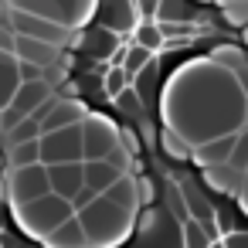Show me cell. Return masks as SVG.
<instances>
[{
    "instance_id": "cell-1",
    "label": "cell",
    "mask_w": 248,
    "mask_h": 248,
    "mask_svg": "<svg viewBox=\"0 0 248 248\" xmlns=\"http://www.w3.org/2000/svg\"><path fill=\"white\" fill-rule=\"evenodd\" d=\"M167 109L170 126L197 146L211 136L238 133L248 109V95L231 68L217 62H201L177 75L173 89L167 92Z\"/></svg>"
},
{
    "instance_id": "cell-2",
    "label": "cell",
    "mask_w": 248,
    "mask_h": 248,
    "mask_svg": "<svg viewBox=\"0 0 248 248\" xmlns=\"http://www.w3.org/2000/svg\"><path fill=\"white\" fill-rule=\"evenodd\" d=\"M75 214H78L92 248H116L133 234V211L112 204L106 194H99L89 207H82Z\"/></svg>"
},
{
    "instance_id": "cell-3",
    "label": "cell",
    "mask_w": 248,
    "mask_h": 248,
    "mask_svg": "<svg viewBox=\"0 0 248 248\" xmlns=\"http://www.w3.org/2000/svg\"><path fill=\"white\" fill-rule=\"evenodd\" d=\"M72 214H75L72 201L62 197V194H55V190L34 197V201H28V204H14V217H17V224H21L31 238H41V241H45L62 221H68Z\"/></svg>"
},
{
    "instance_id": "cell-4",
    "label": "cell",
    "mask_w": 248,
    "mask_h": 248,
    "mask_svg": "<svg viewBox=\"0 0 248 248\" xmlns=\"http://www.w3.org/2000/svg\"><path fill=\"white\" fill-rule=\"evenodd\" d=\"M136 248H184V228L153 204L143 211L140 228H136Z\"/></svg>"
},
{
    "instance_id": "cell-5",
    "label": "cell",
    "mask_w": 248,
    "mask_h": 248,
    "mask_svg": "<svg viewBox=\"0 0 248 248\" xmlns=\"http://www.w3.org/2000/svg\"><path fill=\"white\" fill-rule=\"evenodd\" d=\"M72 160H85L82 123L41 133V163H72Z\"/></svg>"
},
{
    "instance_id": "cell-6",
    "label": "cell",
    "mask_w": 248,
    "mask_h": 248,
    "mask_svg": "<svg viewBox=\"0 0 248 248\" xmlns=\"http://www.w3.org/2000/svg\"><path fill=\"white\" fill-rule=\"evenodd\" d=\"M48 99H51V82L48 78H21L14 99L4 106V129H11L24 116H34Z\"/></svg>"
},
{
    "instance_id": "cell-7",
    "label": "cell",
    "mask_w": 248,
    "mask_h": 248,
    "mask_svg": "<svg viewBox=\"0 0 248 248\" xmlns=\"http://www.w3.org/2000/svg\"><path fill=\"white\" fill-rule=\"evenodd\" d=\"M11 7H21V11H31L41 17H55L65 28H75L92 14L95 0H11Z\"/></svg>"
},
{
    "instance_id": "cell-8",
    "label": "cell",
    "mask_w": 248,
    "mask_h": 248,
    "mask_svg": "<svg viewBox=\"0 0 248 248\" xmlns=\"http://www.w3.org/2000/svg\"><path fill=\"white\" fill-rule=\"evenodd\" d=\"M11 24L17 34H28V38H41V41H51L58 48H65L72 41V28H65L62 21L55 17H41V14H31V11H21V7H11Z\"/></svg>"
},
{
    "instance_id": "cell-9",
    "label": "cell",
    "mask_w": 248,
    "mask_h": 248,
    "mask_svg": "<svg viewBox=\"0 0 248 248\" xmlns=\"http://www.w3.org/2000/svg\"><path fill=\"white\" fill-rule=\"evenodd\" d=\"M82 140H85V160H102L123 146V129H116L102 116H85L82 119Z\"/></svg>"
},
{
    "instance_id": "cell-10",
    "label": "cell",
    "mask_w": 248,
    "mask_h": 248,
    "mask_svg": "<svg viewBox=\"0 0 248 248\" xmlns=\"http://www.w3.org/2000/svg\"><path fill=\"white\" fill-rule=\"evenodd\" d=\"M11 204H28L41 194L51 190V177H48V163H28V167H11Z\"/></svg>"
},
{
    "instance_id": "cell-11",
    "label": "cell",
    "mask_w": 248,
    "mask_h": 248,
    "mask_svg": "<svg viewBox=\"0 0 248 248\" xmlns=\"http://www.w3.org/2000/svg\"><path fill=\"white\" fill-rule=\"evenodd\" d=\"M48 177H51V190L72 201V197L85 187V160H72V163H48Z\"/></svg>"
},
{
    "instance_id": "cell-12",
    "label": "cell",
    "mask_w": 248,
    "mask_h": 248,
    "mask_svg": "<svg viewBox=\"0 0 248 248\" xmlns=\"http://www.w3.org/2000/svg\"><path fill=\"white\" fill-rule=\"evenodd\" d=\"M234 140H238V133L211 136V140H204V143L194 146L190 160H194L201 170H204V167H214V163H228V160H231V150H234Z\"/></svg>"
},
{
    "instance_id": "cell-13",
    "label": "cell",
    "mask_w": 248,
    "mask_h": 248,
    "mask_svg": "<svg viewBox=\"0 0 248 248\" xmlns=\"http://www.w3.org/2000/svg\"><path fill=\"white\" fill-rule=\"evenodd\" d=\"M82 119H85L82 102H75V99H51L48 102V112L41 116V133H51V129H62V126H72V123H82Z\"/></svg>"
},
{
    "instance_id": "cell-14",
    "label": "cell",
    "mask_w": 248,
    "mask_h": 248,
    "mask_svg": "<svg viewBox=\"0 0 248 248\" xmlns=\"http://www.w3.org/2000/svg\"><path fill=\"white\" fill-rule=\"evenodd\" d=\"M58 51H62L58 45L41 41V38H28V34H17V48H14V55L21 62H31V65H41V68H51L58 62Z\"/></svg>"
},
{
    "instance_id": "cell-15",
    "label": "cell",
    "mask_w": 248,
    "mask_h": 248,
    "mask_svg": "<svg viewBox=\"0 0 248 248\" xmlns=\"http://www.w3.org/2000/svg\"><path fill=\"white\" fill-rule=\"evenodd\" d=\"M201 173H204V184H207V187H217L221 194H241V187H245V177H248V170H238L231 160H228V163L204 167Z\"/></svg>"
},
{
    "instance_id": "cell-16",
    "label": "cell",
    "mask_w": 248,
    "mask_h": 248,
    "mask_svg": "<svg viewBox=\"0 0 248 248\" xmlns=\"http://www.w3.org/2000/svg\"><path fill=\"white\" fill-rule=\"evenodd\" d=\"M123 173H126V167H123V163H116L112 156H102V160H85V184H89V187H95L99 194H102L106 187H112Z\"/></svg>"
},
{
    "instance_id": "cell-17",
    "label": "cell",
    "mask_w": 248,
    "mask_h": 248,
    "mask_svg": "<svg viewBox=\"0 0 248 248\" xmlns=\"http://www.w3.org/2000/svg\"><path fill=\"white\" fill-rule=\"evenodd\" d=\"M45 245H48V248H92V245H89V234H85V228H82V221H78V214H72L68 221H62V224L45 238Z\"/></svg>"
},
{
    "instance_id": "cell-18",
    "label": "cell",
    "mask_w": 248,
    "mask_h": 248,
    "mask_svg": "<svg viewBox=\"0 0 248 248\" xmlns=\"http://www.w3.org/2000/svg\"><path fill=\"white\" fill-rule=\"evenodd\" d=\"M136 0H106L102 4V24H109L112 31H136Z\"/></svg>"
},
{
    "instance_id": "cell-19",
    "label": "cell",
    "mask_w": 248,
    "mask_h": 248,
    "mask_svg": "<svg viewBox=\"0 0 248 248\" xmlns=\"http://www.w3.org/2000/svg\"><path fill=\"white\" fill-rule=\"evenodd\" d=\"M75 45L92 58H112L116 55V31L109 24L106 28H89L82 38H75Z\"/></svg>"
},
{
    "instance_id": "cell-20",
    "label": "cell",
    "mask_w": 248,
    "mask_h": 248,
    "mask_svg": "<svg viewBox=\"0 0 248 248\" xmlns=\"http://www.w3.org/2000/svg\"><path fill=\"white\" fill-rule=\"evenodd\" d=\"M21 85V68H17V55L14 51H0V109H4L14 92Z\"/></svg>"
},
{
    "instance_id": "cell-21",
    "label": "cell",
    "mask_w": 248,
    "mask_h": 248,
    "mask_svg": "<svg viewBox=\"0 0 248 248\" xmlns=\"http://www.w3.org/2000/svg\"><path fill=\"white\" fill-rule=\"evenodd\" d=\"M112 204H119V207H126V211H136L140 207V187H136V180L129 177V173H123L112 187H106L102 190Z\"/></svg>"
},
{
    "instance_id": "cell-22",
    "label": "cell",
    "mask_w": 248,
    "mask_h": 248,
    "mask_svg": "<svg viewBox=\"0 0 248 248\" xmlns=\"http://www.w3.org/2000/svg\"><path fill=\"white\" fill-rule=\"evenodd\" d=\"M160 143H163V153H167L170 160H177V163L190 160V153H194V143H190L184 133H177L173 126H167V129L160 133Z\"/></svg>"
},
{
    "instance_id": "cell-23",
    "label": "cell",
    "mask_w": 248,
    "mask_h": 248,
    "mask_svg": "<svg viewBox=\"0 0 248 248\" xmlns=\"http://www.w3.org/2000/svg\"><path fill=\"white\" fill-rule=\"evenodd\" d=\"M11 167H28V163H41V136L38 140H24V143H14L11 153H7Z\"/></svg>"
},
{
    "instance_id": "cell-24",
    "label": "cell",
    "mask_w": 248,
    "mask_h": 248,
    "mask_svg": "<svg viewBox=\"0 0 248 248\" xmlns=\"http://www.w3.org/2000/svg\"><path fill=\"white\" fill-rule=\"evenodd\" d=\"M153 14H156V21H190L194 4L190 0H160Z\"/></svg>"
},
{
    "instance_id": "cell-25",
    "label": "cell",
    "mask_w": 248,
    "mask_h": 248,
    "mask_svg": "<svg viewBox=\"0 0 248 248\" xmlns=\"http://www.w3.org/2000/svg\"><path fill=\"white\" fill-rule=\"evenodd\" d=\"M150 62H153V51H150V48H143V45H133L129 51H123V68H126V75H129V78H136Z\"/></svg>"
},
{
    "instance_id": "cell-26",
    "label": "cell",
    "mask_w": 248,
    "mask_h": 248,
    "mask_svg": "<svg viewBox=\"0 0 248 248\" xmlns=\"http://www.w3.org/2000/svg\"><path fill=\"white\" fill-rule=\"evenodd\" d=\"M211 241H217V238H211V231L197 217L184 221V248H211Z\"/></svg>"
},
{
    "instance_id": "cell-27",
    "label": "cell",
    "mask_w": 248,
    "mask_h": 248,
    "mask_svg": "<svg viewBox=\"0 0 248 248\" xmlns=\"http://www.w3.org/2000/svg\"><path fill=\"white\" fill-rule=\"evenodd\" d=\"M7 133H11V136H7L11 146H14V143H24V140H38V136H41V119H38V116H24V119L14 123Z\"/></svg>"
},
{
    "instance_id": "cell-28",
    "label": "cell",
    "mask_w": 248,
    "mask_h": 248,
    "mask_svg": "<svg viewBox=\"0 0 248 248\" xmlns=\"http://www.w3.org/2000/svg\"><path fill=\"white\" fill-rule=\"evenodd\" d=\"M163 31H160V24L153 21H146V24H136V45H143V48H150V51H156V48H163Z\"/></svg>"
},
{
    "instance_id": "cell-29",
    "label": "cell",
    "mask_w": 248,
    "mask_h": 248,
    "mask_svg": "<svg viewBox=\"0 0 248 248\" xmlns=\"http://www.w3.org/2000/svg\"><path fill=\"white\" fill-rule=\"evenodd\" d=\"M126 85H129V75H126V68L116 62V65L106 72V78H102V89H106V95H109V99H116V95H119Z\"/></svg>"
},
{
    "instance_id": "cell-30",
    "label": "cell",
    "mask_w": 248,
    "mask_h": 248,
    "mask_svg": "<svg viewBox=\"0 0 248 248\" xmlns=\"http://www.w3.org/2000/svg\"><path fill=\"white\" fill-rule=\"evenodd\" d=\"M231 163L238 170H248V126L238 129V140H234V150H231Z\"/></svg>"
},
{
    "instance_id": "cell-31",
    "label": "cell",
    "mask_w": 248,
    "mask_h": 248,
    "mask_svg": "<svg viewBox=\"0 0 248 248\" xmlns=\"http://www.w3.org/2000/svg\"><path fill=\"white\" fill-rule=\"evenodd\" d=\"M112 102H116V109H123V112H140V92H136V85H126Z\"/></svg>"
},
{
    "instance_id": "cell-32",
    "label": "cell",
    "mask_w": 248,
    "mask_h": 248,
    "mask_svg": "<svg viewBox=\"0 0 248 248\" xmlns=\"http://www.w3.org/2000/svg\"><path fill=\"white\" fill-rule=\"evenodd\" d=\"M224 21L245 28V24H248V0H241V4H228V7H224Z\"/></svg>"
},
{
    "instance_id": "cell-33",
    "label": "cell",
    "mask_w": 248,
    "mask_h": 248,
    "mask_svg": "<svg viewBox=\"0 0 248 248\" xmlns=\"http://www.w3.org/2000/svg\"><path fill=\"white\" fill-rule=\"evenodd\" d=\"M221 245H224V248H248V228H234V231H228V234L221 238Z\"/></svg>"
},
{
    "instance_id": "cell-34",
    "label": "cell",
    "mask_w": 248,
    "mask_h": 248,
    "mask_svg": "<svg viewBox=\"0 0 248 248\" xmlns=\"http://www.w3.org/2000/svg\"><path fill=\"white\" fill-rule=\"evenodd\" d=\"M14 48H17V31L7 21V24H0V51H14Z\"/></svg>"
},
{
    "instance_id": "cell-35",
    "label": "cell",
    "mask_w": 248,
    "mask_h": 248,
    "mask_svg": "<svg viewBox=\"0 0 248 248\" xmlns=\"http://www.w3.org/2000/svg\"><path fill=\"white\" fill-rule=\"evenodd\" d=\"M136 187H140V207H150V204L156 201L153 180H150V177H140V180H136Z\"/></svg>"
},
{
    "instance_id": "cell-36",
    "label": "cell",
    "mask_w": 248,
    "mask_h": 248,
    "mask_svg": "<svg viewBox=\"0 0 248 248\" xmlns=\"http://www.w3.org/2000/svg\"><path fill=\"white\" fill-rule=\"evenodd\" d=\"M95 197H99V190H95V187H89V184H85V187H82V190H78V194H75V197H72V207H75V211H82V207H89V204H92V201H95Z\"/></svg>"
},
{
    "instance_id": "cell-37",
    "label": "cell",
    "mask_w": 248,
    "mask_h": 248,
    "mask_svg": "<svg viewBox=\"0 0 248 248\" xmlns=\"http://www.w3.org/2000/svg\"><path fill=\"white\" fill-rule=\"evenodd\" d=\"M123 146H126L129 153H136V150H140V140H136L133 133H123Z\"/></svg>"
},
{
    "instance_id": "cell-38",
    "label": "cell",
    "mask_w": 248,
    "mask_h": 248,
    "mask_svg": "<svg viewBox=\"0 0 248 248\" xmlns=\"http://www.w3.org/2000/svg\"><path fill=\"white\" fill-rule=\"evenodd\" d=\"M136 4H140V11H146V14H150V11H156L160 0H136Z\"/></svg>"
},
{
    "instance_id": "cell-39",
    "label": "cell",
    "mask_w": 248,
    "mask_h": 248,
    "mask_svg": "<svg viewBox=\"0 0 248 248\" xmlns=\"http://www.w3.org/2000/svg\"><path fill=\"white\" fill-rule=\"evenodd\" d=\"M238 201H241V211H248V177H245V187H241V194H238Z\"/></svg>"
},
{
    "instance_id": "cell-40",
    "label": "cell",
    "mask_w": 248,
    "mask_h": 248,
    "mask_svg": "<svg viewBox=\"0 0 248 248\" xmlns=\"http://www.w3.org/2000/svg\"><path fill=\"white\" fill-rule=\"evenodd\" d=\"M217 4H221V7H228V4H241V0H217Z\"/></svg>"
},
{
    "instance_id": "cell-41",
    "label": "cell",
    "mask_w": 248,
    "mask_h": 248,
    "mask_svg": "<svg viewBox=\"0 0 248 248\" xmlns=\"http://www.w3.org/2000/svg\"><path fill=\"white\" fill-rule=\"evenodd\" d=\"M0 133H4V109H0Z\"/></svg>"
},
{
    "instance_id": "cell-42",
    "label": "cell",
    "mask_w": 248,
    "mask_h": 248,
    "mask_svg": "<svg viewBox=\"0 0 248 248\" xmlns=\"http://www.w3.org/2000/svg\"><path fill=\"white\" fill-rule=\"evenodd\" d=\"M211 248H224V245H221V238H217V241H211Z\"/></svg>"
},
{
    "instance_id": "cell-43",
    "label": "cell",
    "mask_w": 248,
    "mask_h": 248,
    "mask_svg": "<svg viewBox=\"0 0 248 248\" xmlns=\"http://www.w3.org/2000/svg\"><path fill=\"white\" fill-rule=\"evenodd\" d=\"M245 41H248V24H245Z\"/></svg>"
}]
</instances>
